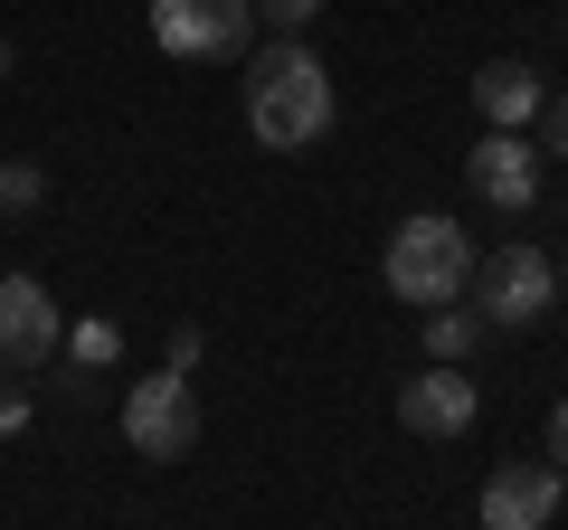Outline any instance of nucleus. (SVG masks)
Listing matches in <instances>:
<instances>
[{"instance_id": "18", "label": "nucleus", "mask_w": 568, "mask_h": 530, "mask_svg": "<svg viewBox=\"0 0 568 530\" xmlns=\"http://www.w3.org/2000/svg\"><path fill=\"white\" fill-rule=\"evenodd\" d=\"M549 152H559V162H568V95L549 104Z\"/></svg>"}, {"instance_id": "19", "label": "nucleus", "mask_w": 568, "mask_h": 530, "mask_svg": "<svg viewBox=\"0 0 568 530\" xmlns=\"http://www.w3.org/2000/svg\"><path fill=\"white\" fill-rule=\"evenodd\" d=\"M0 77H10V39H0Z\"/></svg>"}, {"instance_id": "15", "label": "nucleus", "mask_w": 568, "mask_h": 530, "mask_svg": "<svg viewBox=\"0 0 568 530\" xmlns=\"http://www.w3.org/2000/svg\"><path fill=\"white\" fill-rule=\"evenodd\" d=\"M256 20H275L284 39H294V29H313V20H323V0H256Z\"/></svg>"}, {"instance_id": "20", "label": "nucleus", "mask_w": 568, "mask_h": 530, "mask_svg": "<svg viewBox=\"0 0 568 530\" xmlns=\"http://www.w3.org/2000/svg\"><path fill=\"white\" fill-rule=\"evenodd\" d=\"M559 285H568V275H559Z\"/></svg>"}, {"instance_id": "1", "label": "nucleus", "mask_w": 568, "mask_h": 530, "mask_svg": "<svg viewBox=\"0 0 568 530\" xmlns=\"http://www.w3.org/2000/svg\"><path fill=\"white\" fill-rule=\"evenodd\" d=\"M332 77H323V58H313L304 39H275V48H256L246 58V133H256L265 152H313L332 133Z\"/></svg>"}, {"instance_id": "12", "label": "nucleus", "mask_w": 568, "mask_h": 530, "mask_svg": "<svg viewBox=\"0 0 568 530\" xmlns=\"http://www.w3.org/2000/svg\"><path fill=\"white\" fill-rule=\"evenodd\" d=\"M474 332H484V313H465V304H446V313H426V360H455V369H465Z\"/></svg>"}, {"instance_id": "6", "label": "nucleus", "mask_w": 568, "mask_h": 530, "mask_svg": "<svg viewBox=\"0 0 568 530\" xmlns=\"http://www.w3.org/2000/svg\"><path fill=\"white\" fill-rule=\"evenodd\" d=\"M474 417H484V379L474 369H455V360H426L417 379H398V427L407 436H474Z\"/></svg>"}, {"instance_id": "3", "label": "nucleus", "mask_w": 568, "mask_h": 530, "mask_svg": "<svg viewBox=\"0 0 568 530\" xmlns=\"http://www.w3.org/2000/svg\"><path fill=\"white\" fill-rule=\"evenodd\" d=\"M474 304H484L493 332H530V323H549V304H559V265H549V246H530V237L493 246V256H484V285H474Z\"/></svg>"}, {"instance_id": "14", "label": "nucleus", "mask_w": 568, "mask_h": 530, "mask_svg": "<svg viewBox=\"0 0 568 530\" xmlns=\"http://www.w3.org/2000/svg\"><path fill=\"white\" fill-rule=\"evenodd\" d=\"M29 417H39V398H29V379H20V369L0 360V436H20Z\"/></svg>"}, {"instance_id": "10", "label": "nucleus", "mask_w": 568, "mask_h": 530, "mask_svg": "<svg viewBox=\"0 0 568 530\" xmlns=\"http://www.w3.org/2000/svg\"><path fill=\"white\" fill-rule=\"evenodd\" d=\"M540 77H530V67L521 58H493V67H474V114H484L493 123V133H521V123L530 114H540Z\"/></svg>"}, {"instance_id": "5", "label": "nucleus", "mask_w": 568, "mask_h": 530, "mask_svg": "<svg viewBox=\"0 0 568 530\" xmlns=\"http://www.w3.org/2000/svg\"><path fill=\"white\" fill-rule=\"evenodd\" d=\"M246 29H256V0H152V39L171 58H246Z\"/></svg>"}, {"instance_id": "2", "label": "nucleus", "mask_w": 568, "mask_h": 530, "mask_svg": "<svg viewBox=\"0 0 568 530\" xmlns=\"http://www.w3.org/2000/svg\"><path fill=\"white\" fill-rule=\"evenodd\" d=\"M465 285H474V237H465V227L436 218V208L398 218V237H388V294L417 304V313H446Z\"/></svg>"}, {"instance_id": "7", "label": "nucleus", "mask_w": 568, "mask_h": 530, "mask_svg": "<svg viewBox=\"0 0 568 530\" xmlns=\"http://www.w3.org/2000/svg\"><path fill=\"white\" fill-rule=\"evenodd\" d=\"M58 342H67V313H58V294L39 285V275H0V360L20 369H48L58 360Z\"/></svg>"}, {"instance_id": "8", "label": "nucleus", "mask_w": 568, "mask_h": 530, "mask_svg": "<svg viewBox=\"0 0 568 530\" xmlns=\"http://www.w3.org/2000/svg\"><path fill=\"white\" fill-rule=\"evenodd\" d=\"M568 502V473L559 465H503L484 483V530H549Z\"/></svg>"}, {"instance_id": "16", "label": "nucleus", "mask_w": 568, "mask_h": 530, "mask_svg": "<svg viewBox=\"0 0 568 530\" xmlns=\"http://www.w3.org/2000/svg\"><path fill=\"white\" fill-rule=\"evenodd\" d=\"M190 360H200V332L181 323V332H171V350H162V369H181V379H190Z\"/></svg>"}, {"instance_id": "11", "label": "nucleus", "mask_w": 568, "mask_h": 530, "mask_svg": "<svg viewBox=\"0 0 568 530\" xmlns=\"http://www.w3.org/2000/svg\"><path fill=\"white\" fill-rule=\"evenodd\" d=\"M58 350H67V360L85 369V379H95V369H114V360H123V323L85 313V323H67V342H58Z\"/></svg>"}, {"instance_id": "13", "label": "nucleus", "mask_w": 568, "mask_h": 530, "mask_svg": "<svg viewBox=\"0 0 568 530\" xmlns=\"http://www.w3.org/2000/svg\"><path fill=\"white\" fill-rule=\"evenodd\" d=\"M39 200H48V171H39V162H0V208H10V218L39 208Z\"/></svg>"}, {"instance_id": "4", "label": "nucleus", "mask_w": 568, "mask_h": 530, "mask_svg": "<svg viewBox=\"0 0 568 530\" xmlns=\"http://www.w3.org/2000/svg\"><path fill=\"white\" fill-rule=\"evenodd\" d=\"M123 446H133L142 465H181V455L200 446V398H190L181 369L133 379V398H123Z\"/></svg>"}, {"instance_id": "9", "label": "nucleus", "mask_w": 568, "mask_h": 530, "mask_svg": "<svg viewBox=\"0 0 568 530\" xmlns=\"http://www.w3.org/2000/svg\"><path fill=\"white\" fill-rule=\"evenodd\" d=\"M465 171H474V200H484V208H503V218H521V208L540 200V152H530L521 133H484Z\"/></svg>"}, {"instance_id": "17", "label": "nucleus", "mask_w": 568, "mask_h": 530, "mask_svg": "<svg viewBox=\"0 0 568 530\" xmlns=\"http://www.w3.org/2000/svg\"><path fill=\"white\" fill-rule=\"evenodd\" d=\"M549 455H559V473H568V398L549 408Z\"/></svg>"}]
</instances>
